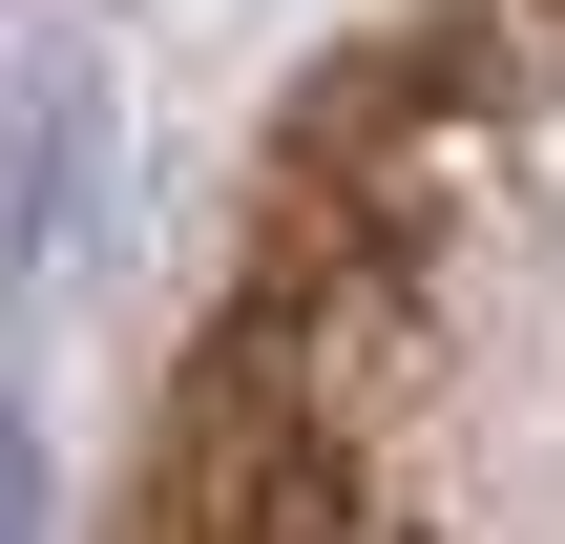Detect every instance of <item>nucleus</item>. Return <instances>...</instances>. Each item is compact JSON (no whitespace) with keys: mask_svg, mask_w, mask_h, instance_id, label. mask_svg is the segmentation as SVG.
<instances>
[{"mask_svg":"<svg viewBox=\"0 0 565 544\" xmlns=\"http://www.w3.org/2000/svg\"><path fill=\"white\" fill-rule=\"evenodd\" d=\"M0 544H42V461H21V419H0Z\"/></svg>","mask_w":565,"mask_h":544,"instance_id":"obj_1","label":"nucleus"}]
</instances>
